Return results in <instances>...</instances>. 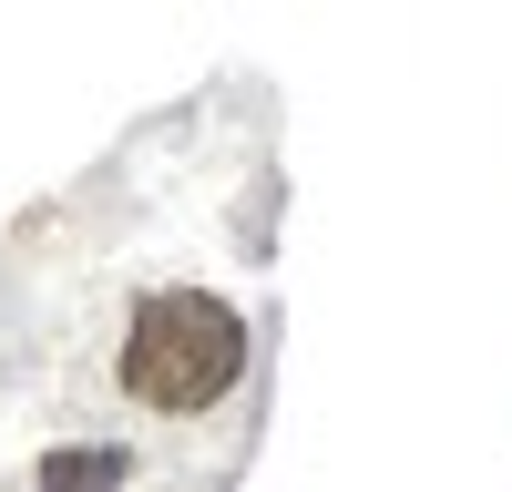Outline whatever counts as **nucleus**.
I'll return each mask as SVG.
<instances>
[{"label": "nucleus", "mask_w": 512, "mask_h": 492, "mask_svg": "<svg viewBox=\"0 0 512 492\" xmlns=\"http://www.w3.org/2000/svg\"><path fill=\"white\" fill-rule=\"evenodd\" d=\"M123 482V451H52L41 462V492H113Z\"/></svg>", "instance_id": "f03ea898"}, {"label": "nucleus", "mask_w": 512, "mask_h": 492, "mask_svg": "<svg viewBox=\"0 0 512 492\" xmlns=\"http://www.w3.org/2000/svg\"><path fill=\"white\" fill-rule=\"evenodd\" d=\"M236 369H246V328H236L226 298H205V287L144 298L134 339H123V380H134L154 410H205Z\"/></svg>", "instance_id": "f257e3e1"}]
</instances>
